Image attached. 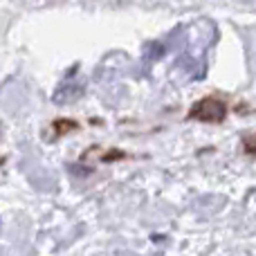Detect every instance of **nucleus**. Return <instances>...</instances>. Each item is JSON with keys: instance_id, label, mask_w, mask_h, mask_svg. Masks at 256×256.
I'll return each mask as SVG.
<instances>
[{"instance_id": "obj_2", "label": "nucleus", "mask_w": 256, "mask_h": 256, "mask_svg": "<svg viewBox=\"0 0 256 256\" xmlns=\"http://www.w3.org/2000/svg\"><path fill=\"white\" fill-rule=\"evenodd\" d=\"M243 146H245V153L250 155H256V135H245L243 137Z\"/></svg>"}, {"instance_id": "obj_1", "label": "nucleus", "mask_w": 256, "mask_h": 256, "mask_svg": "<svg viewBox=\"0 0 256 256\" xmlns=\"http://www.w3.org/2000/svg\"><path fill=\"white\" fill-rule=\"evenodd\" d=\"M227 115V106L220 102V99H200L196 106H191L189 110V117L194 120H200V122H222Z\"/></svg>"}]
</instances>
